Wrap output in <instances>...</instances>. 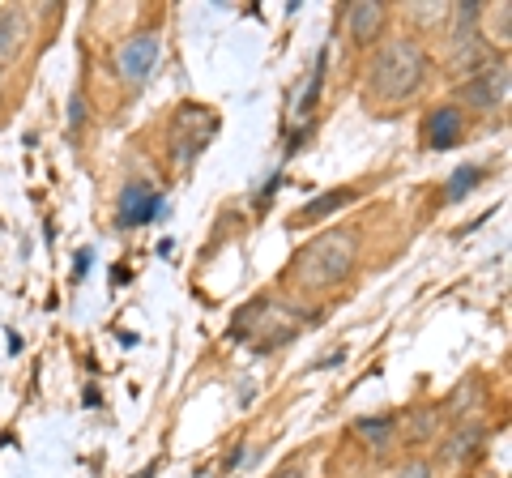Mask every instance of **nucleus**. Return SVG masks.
<instances>
[{"label": "nucleus", "mask_w": 512, "mask_h": 478, "mask_svg": "<svg viewBox=\"0 0 512 478\" xmlns=\"http://www.w3.org/2000/svg\"><path fill=\"white\" fill-rule=\"evenodd\" d=\"M431 432H436V410H414V427H410V440L419 444V440H427Z\"/></svg>", "instance_id": "dca6fc26"}, {"label": "nucleus", "mask_w": 512, "mask_h": 478, "mask_svg": "<svg viewBox=\"0 0 512 478\" xmlns=\"http://www.w3.org/2000/svg\"><path fill=\"white\" fill-rule=\"evenodd\" d=\"M214 137H218V116H214V111L205 103H184L171 116V129H167L171 163L175 167H192L205 150H210Z\"/></svg>", "instance_id": "7ed1b4c3"}, {"label": "nucleus", "mask_w": 512, "mask_h": 478, "mask_svg": "<svg viewBox=\"0 0 512 478\" xmlns=\"http://www.w3.org/2000/svg\"><path fill=\"white\" fill-rule=\"evenodd\" d=\"M466 111H461L457 103H440V107H431L427 111V120H423V141L431 150H448V146H457L461 137H466Z\"/></svg>", "instance_id": "423d86ee"}, {"label": "nucleus", "mask_w": 512, "mask_h": 478, "mask_svg": "<svg viewBox=\"0 0 512 478\" xmlns=\"http://www.w3.org/2000/svg\"><path fill=\"white\" fill-rule=\"evenodd\" d=\"M355 201V193H350V188H329L325 197H312L308 205H303V210L286 222V227L291 231H303V227H312V222H320V218H329L333 210H342V205H350Z\"/></svg>", "instance_id": "9b49d317"}, {"label": "nucleus", "mask_w": 512, "mask_h": 478, "mask_svg": "<svg viewBox=\"0 0 512 478\" xmlns=\"http://www.w3.org/2000/svg\"><path fill=\"white\" fill-rule=\"evenodd\" d=\"M163 210V197L154 193L150 184H124V193H120V210H116V227H146V222H154V214Z\"/></svg>", "instance_id": "0eeeda50"}, {"label": "nucleus", "mask_w": 512, "mask_h": 478, "mask_svg": "<svg viewBox=\"0 0 512 478\" xmlns=\"http://www.w3.org/2000/svg\"><path fill=\"white\" fill-rule=\"evenodd\" d=\"M355 436L367 440V449H372V453H389V444L397 436V419H393V414H380V419H359Z\"/></svg>", "instance_id": "f8f14e48"}, {"label": "nucleus", "mask_w": 512, "mask_h": 478, "mask_svg": "<svg viewBox=\"0 0 512 478\" xmlns=\"http://www.w3.org/2000/svg\"><path fill=\"white\" fill-rule=\"evenodd\" d=\"M269 299H261V304H248L244 308V316H239V321H235V329H248V325H265L269 321ZM295 333H299V321H282L274 333H256V338H252V350H274V346H282L286 338H295Z\"/></svg>", "instance_id": "1a4fd4ad"}, {"label": "nucleus", "mask_w": 512, "mask_h": 478, "mask_svg": "<svg viewBox=\"0 0 512 478\" xmlns=\"http://www.w3.org/2000/svg\"><path fill=\"white\" fill-rule=\"evenodd\" d=\"M274 478H303V474H299V470H278Z\"/></svg>", "instance_id": "6ab92c4d"}, {"label": "nucleus", "mask_w": 512, "mask_h": 478, "mask_svg": "<svg viewBox=\"0 0 512 478\" xmlns=\"http://www.w3.org/2000/svg\"><path fill=\"white\" fill-rule=\"evenodd\" d=\"M325 60L329 52H316V65H312V77H308V90H303V99H299V116H312V107H316V94H320V82H325Z\"/></svg>", "instance_id": "2eb2a0df"}, {"label": "nucleus", "mask_w": 512, "mask_h": 478, "mask_svg": "<svg viewBox=\"0 0 512 478\" xmlns=\"http://www.w3.org/2000/svg\"><path fill=\"white\" fill-rule=\"evenodd\" d=\"M508 94H512L508 60H491V65H483L461 82V99L474 111H500V107H508Z\"/></svg>", "instance_id": "20e7f679"}, {"label": "nucleus", "mask_w": 512, "mask_h": 478, "mask_svg": "<svg viewBox=\"0 0 512 478\" xmlns=\"http://www.w3.org/2000/svg\"><path fill=\"white\" fill-rule=\"evenodd\" d=\"M90 261H94V257H90V252H77V278H86V269H90Z\"/></svg>", "instance_id": "a211bd4d"}, {"label": "nucleus", "mask_w": 512, "mask_h": 478, "mask_svg": "<svg viewBox=\"0 0 512 478\" xmlns=\"http://www.w3.org/2000/svg\"><path fill=\"white\" fill-rule=\"evenodd\" d=\"M474 184H483V167H461V171H453V180L444 184V201H461Z\"/></svg>", "instance_id": "4468645a"}, {"label": "nucleus", "mask_w": 512, "mask_h": 478, "mask_svg": "<svg viewBox=\"0 0 512 478\" xmlns=\"http://www.w3.org/2000/svg\"><path fill=\"white\" fill-rule=\"evenodd\" d=\"M483 440H487L483 423H461L457 432L444 440V461L448 466H466V461H474L478 453H483Z\"/></svg>", "instance_id": "9d476101"}, {"label": "nucleus", "mask_w": 512, "mask_h": 478, "mask_svg": "<svg viewBox=\"0 0 512 478\" xmlns=\"http://www.w3.org/2000/svg\"><path fill=\"white\" fill-rule=\"evenodd\" d=\"M393 478H431V466H427L423 457H410L406 466H397V470H393Z\"/></svg>", "instance_id": "f3484780"}, {"label": "nucleus", "mask_w": 512, "mask_h": 478, "mask_svg": "<svg viewBox=\"0 0 512 478\" xmlns=\"http://www.w3.org/2000/svg\"><path fill=\"white\" fill-rule=\"evenodd\" d=\"M26 47V18L22 13H0V65L18 60Z\"/></svg>", "instance_id": "ddd939ff"}, {"label": "nucleus", "mask_w": 512, "mask_h": 478, "mask_svg": "<svg viewBox=\"0 0 512 478\" xmlns=\"http://www.w3.org/2000/svg\"><path fill=\"white\" fill-rule=\"evenodd\" d=\"M359 261V231L350 227H333V231H320L312 244H303L295 252L291 269H286V278H291L299 291H333V286H342L350 278V269Z\"/></svg>", "instance_id": "f257e3e1"}, {"label": "nucleus", "mask_w": 512, "mask_h": 478, "mask_svg": "<svg viewBox=\"0 0 512 478\" xmlns=\"http://www.w3.org/2000/svg\"><path fill=\"white\" fill-rule=\"evenodd\" d=\"M384 22H389V9L380 0H363V5H350L346 9V30L355 43H376Z\"/></svg>", "instance_id": "6e6552de"}, {"label": "nucleus", "mask_w": 512, "mask_h": 478, "mask_svg": "<svg viewBox=\"0 0 512 478\" xmlns=\"http://www.w3.org/2000/svg\"><path fill=\"white\" fill-rule=\"evenodd\" d=\"M431 73V56L414 39H393L367 65V94L380 103H406Z\"/></svg>", "instance_id": "f03ea898"}, {"label": "nucleus", "mask_w": 512, "mask_h": 478, "mask_svg": "<svg viewBox=\"0 0 512 478\" xmlns=\"http://www.w3.org/2000/svg\"><path fill=\"white\" fill-rule=\"evenodd\" d=\"M158 52H163V43H158L154 30H137V35L128 39L120 47V56H116L120 77H124V82H133V86L146 82V77L154 73V65H158Z\"/></svg>", "instance_id": "39448f33"}]
</instances>
